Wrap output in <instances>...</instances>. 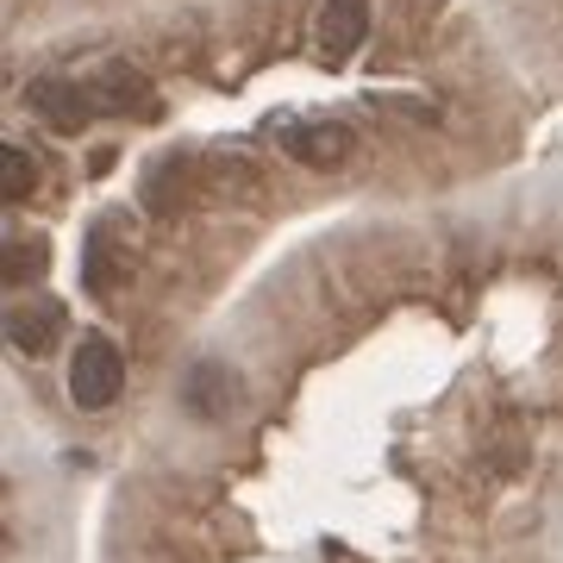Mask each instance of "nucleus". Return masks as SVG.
Here are the masks:
<instances>
[{
	"instance_id": "obj_5",
	"label": "nucleus",
	"mask_w": 563,
	"mask_h": 563,
	"mask_svg": "<svg viewBox=\"0 0 563 563\" xmlns=\"http://www.w3.org/2000/svg\"><path fill=\"white\" fill-rule=\"evenodd\" d=\"M88 95H95V107L101 113H139V107H151V81H144L139 63H101L95 76H88Z\"/></svg>"
},
{
	"instance_id": "obj_2",
	"label": "nucleus",
	"mask_w": 563,
	"mask_h": 563,
	"mask_svg": "<svg viewBox=\"0 0 563 563\" xmlns=\"http://www.w3.org/2000/svg\"><path fill=\"white\" fill-rule=\"evenodd\" d=\"M25 107L38 113L51 132H63V139H76V132H88L95 125V95H88V76H38L32 88H25Z\"/></svg>"
},
{
	"instance_id": "obj_3",
	"label": "nucleus",
	"mask_w": 563,
	"mask_h": 563,
	"mask_svg": "<svg viewBox=\"0 0 563 563\" xmlns=\"http://www.w3.org/2000/svg\"><path fill=\"white\" fill-rule=\"evenodd\" d=\"M63 325H69V313H63L57 295H25V301L7 307V344L25 351V357L51 351V344L63 339Z\"/></svg>"
},
{
	"instance_id": "obj_4",
	"label": "nucleus",
	"mask_w": 563,
	"mask_h": 563,
	"mask_svg": "<svg viewBox=\"0 0 563 563\" xmlns=\"http://www.w3.org/2000/svg\"><path fill=\"white\" fill-rule=\"evenodd\" d=\"M181 407H188V420H225L232 407H239V383H232V369H220V363H195L188 369V383H181Z\"/></svg>"
},
{
	"instance_id": "obj_7",
	"label": "nucleus",
	"mask_w": 563,
	"mask_h": 563,
	"mask_svg": "<svg viewBox=\"0 0 563 563\" xmlns=\"http://www.w3.org/2000/svg\"><path fill=\"white\" fill-rule=\"evenodd\" d=\"M282 144H288V157L307 163V169H332V163H344V151H351V132L332 120L320 125H288L282 132Z\"/></svg>"
},
{
	"instance_id": "obj_8",
	"label": "nucleus",
	"mask_w": 563,
	"mask_h": 563,
	"mask_svg": "<svg viewBox=\"0 0 563 563\" xmlns=\"http://www.w3.org/2000/svg\"><path fill=\"white\" fill-rule=\"evenodd\" d=\"M0 181H7V201L25 207L38 195V157L25 151V144H7V157H0Z\"/></svg>"
},
{
	"instance_id": "obj_6",
	"label": "nucleus",
	"mask_w": 563,
	"mask_h": 563,
	"mask_svg": "<svg viewBox=\"0 0 563 563\" xmlns=\"http://www.w3.org/2000/svg\"><path fill=\"white\" fill-rule=\"evenodd\" d=\"M369 32V0H325L320 7V25H313V38H320V57H351Z\"/></svg>"
},
{
	"instance_id": "obj_9",
	"label": "nucleus",
	"mask_w": 563,
	"mask_h": 563,
	"mask_svg": "<svg viewBox=\"0 0 563 563\" xmlns=\"http://www.w3.org/2000/svg\"><path fill=\"white\" fill-rule=\"evenodd\" d=\"M44 263H51V244L44 239H7V282H13V288L38 282Z\"/></svg>"
},
{
	"instance_id": "obj_1",
	"label": "nucleus",
	"mask_w": 563,
	"mask_h": 563,
	"mask_svg": "<svg viewBox=\"0 0 563 563\" xmlns=\"http://www.w3.org/2000/svg\"><path fill=\"white\" fill-rule=\"evenodd\" d=\"M125 395V351L107 332H88L69 357V401L81 413H107Z\"/></svg>"
}]
</instances>
